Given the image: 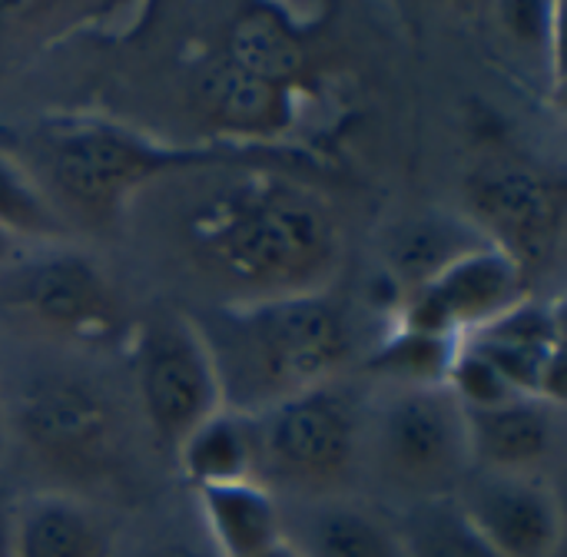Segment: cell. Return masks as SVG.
Instances as JSON below:
<instances>
[{"mask_svg":"<svg viewBox=\"0 0 567 557\" xmlns=\"http://www.w3.org/2000/svg\"><path fill=\"white\" fill-rule=\"evenodd\" d=\"M296 149L186 173L173 233L186 269L216 302H262L329 292L342 266L332 203L302 176ZM306 159V156H302Z\"/></svg>","mask_w":567,"mask_h":557,"instance_id":"obj_1","label":"cell"},{"mask_svg":"<svg viewBox=\"0 0 567 557\" xmlns=\"http://www.w3.org/2000/svg\"><path fill=\"white\" fill-rule=\"evenodd\" d=\"M0 146L37 179L66 226L73 219L86 226L110 223L143 189L169 176L282 149L259 143L169 146L130 123L80 110L17 126L10 136H0Z\"/></svg>","mask_w":567,"mask_h":557,"instance_id":"obj_2","label":"cell"},{"mask_svg":"<svg viewBox=\"0 0 567 557\" xmlns=\"http://www.w3.org/2000/svg\"><path fill=\"white\" fill-rule=\"evenodd\" d=\"M216 382L223 409L259 415L322 382L349 375L359 355V329L329 292L216 302L189 312Z\"/></svg>","mask_w":567,"mask_h":557,"instance_id":"obj_3","label":"cell"},{"mask_svg":"<svg viewBox=\"0 0 567 557\" xmlns=\"http://www.w3.org/2000/svg\"><path fill=\"white\" fill-rule=\"evenodd\" d=\"M369 395L372 389L349 372L249 415L256 482L279 502L355 495L365 462Z\"/></svg>","mask_w":567,"mask_h":557,"instance_id":"obj_4","label":"cell"},{"mask_svg":"<svg viewBox=\"0 0 567 557\" xmlns=\"http://www.w3.org/2000/svg\"><path fill=\"white\" fill-rule=\"evenodd\" d=\"M3 432L40 468L106 485L130 465V419L120 399L76 369H40L3 402Z\"/></svg>","mask_w":567,"mask_h":557,"instance_id":"obj_5","label":"cell"},{"mask_svg":"<svg viewBox=\"0 0 567 557\" xmlns=\"http://www.w3.org/2000/svg\"><path fill=\"white\" fill-rule=\"evenodd\" d=\"M472 472L465 409L449 385H379L365 412L362 475L409 505L452 498Z\"/></svg>","mask_w":567,"mask_h":557,"instance_id":"obj_6","label":"cell"},{"mask_svg":"<svg viewBox=\"0 0 567 557\" xmlns=\"http://www.w3.org/2000/svg\"><path fill=\"white\" fill-rule=\"evenodd\" d=\"M0 312L43 339L90 352L133 336L106 269L70 243L27 246L0 272Z\"/></svg>","mask_w":567,"mask_h":557,"instance_id":"obj_7","label":"cell"},{"mask_svg":"<svg viewBox=\"0 0 567 557\" xmlns=\"http://www.w3.org/2000/svg\"><path fill=\"white\" fill-rule=\"evenodd\" d=\"M133 389L146 432L176 448L199 422L223 409L209 352L189 312L163 309L133 326Z\"/></svg>","mask_w":567,"mask_h":557,"instance_id":"obj_8","label":"cell"},{"mask_svg":"<svg viewBox=\"0 0 567 557\" xmlns=\"http://www.w3.org/2000/svg\"><path fill=\"white\" fill-rule=\"evenodd\" d=\"M462 213L532 286L561 262L567 199L558 176L525 163H488L468 176Z\"/></svg>","mask_w":567,"mask_h":557,"instance_id":"obj_9","label":"cell"},{"mask_svg":"<svg viewBox=\"0 0 567 557\" xmlns=\"http://www.w3.org/2000/svg\"><path fill=\"white\" fill-rule=\"evenodd\" d=\"M452 505L498 557H561L565 515L551 482L472 468Z\"/></svg>","mask_w":567,"mask_h":557,"instance_id":"obj_10","label":"cell"},{"mask_svg":"<svg viewBox=\"0 0 567 557\" xmlns=\"http://www.w3.org/2000/svg\"><path fill=\"white\" fill-rule=\"evenodd\" d=\"M532 292L535 286L505 252L482 246L445 269L435 282L409 296L399 306L395 322L462 342L502 319Z\"/></svg>","mask_w":567,"mask_h":557,"instance_id":"obj_11","label":"cell"},{"mask_svg":"<svg viewBox=\"0 0 567 557\" xmlns=\"http://www.w3.org/2000/svg\"><path fill=\"white\" fill-rule=\"evenodd\" d=\"M472 468L551 482L565 452V402L522 395L515 402L465 412Z\"/></svg>","mask_w":567,"mask_h":557,"instance_id":"obj_12","label":"cell"},{"mask_svg":"<svg viewBox=\"0 0 567 557\" xmlns=\"http://www.w3.org/2000/svg\"><path fill=\"white\" fill-rule=\"evenodd\" d=\"M482 352L522 395L565 402L561 389V299L532 292L492 326L462 339Z\"/></svg>","mask_w":567,"mask_h":557,"instance_id":"obj_13","label":"cell"},{"mask_svg":"<svg viewBox=\"0 0 567 557\" xmlns=\"http://www.w3.org/2000/svg\"><path fill=\"white\" fill-rule=\"evenodd\" d=\"M282 532L299 557H409L399 522L355 495L282 502Z\"/></svg>","mask_w":567,"mask_h":557,"instance_id":"obj_14","label":"cell"},{"mask_svg":"<svg viewBox=\"0 0 567 557\" xmlns=\"http://www.w3.org/2000/svg\"><path fill=\"white\" fill-rule=\"evenodd\" d=\"M116 522L86 495L43 488L13 502V557H116Z\"/></svg>","mask_w":567,"mask_h":557,"instance_id":"obj_15","label":"cell"},{"mask_svg":"<svg viewBox=\"0 0 567 557\" xmlns=\"http://www.w3.org/2000/svg\"><path fill=\"white\" fill-rule=\"evenodd\" d=\"M488 246L465 213L429 209L402 219L382 243V276L395 286L402 302L435 282L458 259Z\"/></svg>","mask_w":567,"mask_h":557,"instance_id":"obj_16","label":"cell"},{"mask_svg":"<svg viewBox=\"0 0 567 557\" xmlns=\"http://www.w3.org/2000/svg\"><path fill=\"white\" fill-rule=\"evenodd\" d=\"M199 528L219 557H259L286 541L282 502L259 482L193 492Z\"/></svg>","mask_w":567,"mask_h":557,"instance_id":"obj_17","label":"cell"},{"mask_svg":"<svg viewBox=\"0 0 567 557\" xmlns=\"http://www.w3.org/2000/svg\"><path fill=\"white\" fill-rule=\"evenodd\" d=\"M176 468L193 492L256 482V442L249 415L233 409L213 412L176 448Z\"/></svg>","mask_w":567,"mask_h":557,"instance_id":"obj_18","label":"cell"},{"mask_svg":"<svg viewBox=\"0 0 567 557\" xmlns=\"http://www.w3.org/2000/svg\"><path fill=\"white\" fill-rule=\"evenodd\" d=\"M458 339L395 322L362 359L365 375L382 385H445L458 355Z\"/></svg>","mask_w":567,"mask_h":557,"instance_id":"obj_19","label":"cell"},{"mask_svg":"<svg viewBox=\"0 0 567 557\" xmlns=\"http://www.w3.org/2000/svg\"><path fill=\"white\" fill-rule=\"evenodd\" d=\"M0 229L27 246L66 243L70 226L43 196L37 179L0 146Z\"/></svg>","mask_w":567,"mask_h":557,"instance_id":"obj_20","label":"cell"},{"mask_svg":"<svg viewBox=\"0 0 567 557\" xmlns=\"http://www.w3.org/2000/svg\"><path fill=\"white\" fill-rule=\"evenodd\" d=\"M395 522L409 557H498L468 528L452 498L409 505Z\"/></svg>","mask_w":567,"mask_h":557,"instance_id":"obj_21","label":"cell"},{"mask_svg":"<svg viewBox=\"0 0 567 557\" xmlns=\"http://www.w3.org/2000/svg\"><path fill=\"white\" fill-rule=\"evenodd\" d=\"M116 557H219L209 545L206 532L199 528V518H159L143 538H136L130 548H116Z\"/></svg>","mask_w":567,"mask_h":557,"instance_id":"obj_22","label":"cell"},{"mask_svg":"<svg viewBox=\"0 0 567 557\" xmlns=\"http://www.w3.org/2000/svg\"><path fill=\"white\" fill-rule=\"evenodd\" d=\"M13 495L0 488V557H13Z\"/></svg>","mask_w":567,"mask_h":557,"instance_id":"obj_23","label":"cell"},{"mask_svg":"<svg viewBox=\"0 0 567 557\" xmlns=\"http://www.w3.org/2000/svg\"><path fill=\"white\" fill-rule=\"evenodd\" d=\"M23 249H27L23 239H17V236H10L7 229H0V272H3Z\"/></svg>","mask_w":567,"mask_h":557,"instance_id":"obj_24","label":"cell"},{"mask_svg":"<svg viewBox=\"0 0 567 557\" xmlns=\"http://www.w3.org/2000/svg\"><path fill=\"white\" fill-rule=\"evenodd\" d=\"M259 557H299V551H296L292 545H286V541H282V545H276L272 551H266V555H259Z\"/></svg>","mask_w":567,"mask_h":557,"instance_id":"obj_25","label":"cell"},{"mask_svg":"<svg viewBox=\"0 0 567 557\" xmlns=\"http://www.w3.org/2000/svg\"><path fill=\"white\" fill-rule=\"evenodd\" d=\"M0 442H3V392H0Z\"/></svg>","mask_w":567,"mask_h":557,"instance_id":"obj_26","label":"cell"}]
</instances>
